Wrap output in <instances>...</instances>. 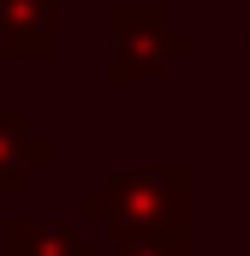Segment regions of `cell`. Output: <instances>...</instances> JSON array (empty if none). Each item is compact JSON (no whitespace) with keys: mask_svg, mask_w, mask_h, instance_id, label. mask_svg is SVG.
I'll return each mask as SVG.
<instances>
[{"mask_svg":"<svg viewBox=\"0 0 250 256\" xmlns=\"http://www.w3.org/2000/svg\"><path fill=\"white\" fill-rule=\"evenodd\" d=\"M190 208H196L190 161H143L114 173L102 191H90L78 202V220L114 238V232H149V226H190Z\"/></svg>","mask_w":250,"mask_h":256,"instance_id":"1","label":"cell"},{"mask_svg":"<svg viewBox=\"0 0 250 256\" xmlns=\"http://www.w3.org/2000/svg\"><path fill=\"white\" fill-rule=\"evenodd\" d=\"M196 54V36L185 24H173L155 0H114L108 6V84L131 90L149 84L173 66H185Z\"/></svg>","mask_w":250,"mask_h":256,"instance_id":"2","label":"cell"},{"mask_svg":"<svg viewBox=\"0 0 250 256\" xmlns=\"http://www.w3.org/2000/svg\"><path fill=\"white\" fill-rule=\"evenodd\" d=\"M0 256H108V238H84V220H0Z\"/></svg>","mask_w":250,"mask_h":256,"instance_id":"3","label":"cell"},{"mask_svg":"<svg viewBox=\"0 0 250 256\" xmlns=\"http://www.w3.org/2000/svg\"><path fill=\"white\" fill-rule=\"evenodd\" d=\"M0 54L54 60L60 54V0H0Z\"/></svg>","mask_w":250,"mask_h":256,"instance_id":"4","label":"cell"},{"mask_svg":"<svg viewBox=\"0 0 250 256\" xmlns=\"http://www.w3.org/2000/svg\"><path fill=\"white\" fill-rule=\"evenodd\" d=\"M54 161H60L54 137L30 131L24 114H12V108L0 102V196H18L30 185V173H42V167H54Z\"/></svg>","mask_w":250,"mask_h":256,"instance_id":"5","label":"cell"},{"mask_svg":"<svg viewBox=\"0 0 250 256\" xmlns=\"http://www.w3.org/2000/svg\"><path fill=\"white\" fill-rule=\"evenodd\" d=\"M114 256H196L190 226H149V232H114L108 238Z\"/></svg>","mask_w":250,"mask_h":256,"instance_id":"6","label":"cell"},{"mask_svg":"<svg viewBox=\"0 0 250 256\" xmlns=\"http://www.w3.org/2000/svg\"><path fill=\"white\" fill-rule=\"evenodd\" d=\"M244 54H250V36H244Z\"/></svg>","mask_w":250,"mask_h":256,"instance_id":"7","label":"cell"},{"mask_svg":"<svg viewBox=\"0 0 250 256\" xmlns=\"http://www.w3.org/2000/svg\"><path fill=\"white\" fill-rule=\"evenodd\" d=\"M108 256H114V250H108Z\"/></svg>","mask_w":250,"mask_h":256,"instance_id":"8","label":"cell"}]
</instances>
